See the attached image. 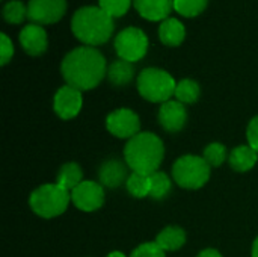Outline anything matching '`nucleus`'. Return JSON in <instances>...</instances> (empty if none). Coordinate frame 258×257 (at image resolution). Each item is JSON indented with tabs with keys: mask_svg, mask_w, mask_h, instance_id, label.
I'll use <instances>...</instances> for the list:
<instances>
[{
	"mask_svg": "<svg viewBox=\"0 0 258 257\" xmlns=\"http://www.w3.org/2000/svg\"><path fill=\"white\" fill-rule=\"evenodd\" d=\"M159 123L169 133L180 132L187 123L186 106L178 100H169L162 103L159 109Z\"/></svg>",
	"mask_w": 258,
	"mask_h": 257,
	"instance_id": "12",
	"label": "nucleus"
},
{
	"mask_svg": "<svg viewBox=\"0 0 258 257\" xmlns=\"http://www.w3.org/2000/svg\"><path fill=\"white\" fill-rule=\"evenodd\" d=\"M127 164H122L116 159H110V161H106L101 168H100V173H98V177H100V183L104 186V188H118L119 185L125 183L127 179H128V173H127Z\"/></svg>",
	"mask_w": 258,
	"mask_h": 257,
	"instance_id": "15",
	"label": "nucleus"
},
{
	"mask_svg": "<svg viewBox=\"0 0 258 257\" xmlns=\"http://www.w3.org/2000/svg\"><path fill=\"white\" fill-rule=\"evenodd\" d=\"M27 15V6H24L20 0H11L3 6V18L8 23L20 24Z\"/></svg>",
	"mask_w": 258,
	"mask_h": 257,
	"instance_id": "26",
	"label": "nucleus"
},
{
	"mask_svg": "<svg viewBox=\"0 0 258 257\" xmlns=\"http://www.w3.org/2000/svg\"><path fill=\"white\" fill-rule=\"evenodd\" d=\"M115 50L119 59L132 64L138 62L148 52V36L139 27H127L116 35Z\"/></svg>",
	"mask_w": 258,
	"mask_h": 257,
	"instance_id": "7",
	"label": "nucleus"
},
{
	"mask_svg": "<svg viewBox=\"0 0 258 257\" xmlns=\"http://www.w3.org/2000/svg\"><path fill=\"white\" fill-rule=\"evenodd\" d=\"M71 203V192L60 188L57 183H45L36 188L29 198L32 212L44 220H51L62 215Z\"/></svg>",
	"mask_w": 258,
	"mask_h": 257,
	"instance_id": "4",
	"label": "nucleus"
},
{
	"mask_svg": "<svg viewBox=\"0 0 258 257\" xmlns=\"http://www.w3.org/2000/svg\"><path fill=\"white\" fill-rule=\"evenodd\" d=\"M20 44L29 56H41L48 47L47 32L39 24L30 23L20 32Z\"/></svg>",
	"mask_w": 258,
	"mask_h": 257,
	"instance_id": "13",
	"label": "nucleus"
},
{
	"mask_svg": "<svg viewBox=\"0 0 258 257\" xmlns=\"http://www.w3.org/2000/svg\"><path fill=\"white\" fill-rule=\"evenodd\" d=\"M82 182H83V171L80 165L76 162H68L62 165L60 170L57 171L56 183L68 192L76 189Z\"/></svg>",
	"mask_w": 258,
	"mask_h": 257,
	"instance_id": "19",
	"label": "nucleus"
},
{
	"mask_svg": "<svg viewBox=\"0 0 258 257\" xmlns=\"http://www.w3.org/2000/svg\"><path fill=\"white\" fill-rule=\"evenodd\" d=\"M135 67L132 62L127 61H115L107 68V79L113 86H125L133 80Z\"/></svg>",
	"mask_w": 258,
	"mask_h": 257,
	"instance_id": "20",
	"label": "nucleus"
},
{
	"mask_svg": "<svg viewBox=\"0 0 258 257\" xmlns=\"http://www.w3.org/2000/svg\"><path fill=\"white\" fill-rule=\"evenodd\" d=\"M136 83L139 94L151 103L169 101L177 86V82L168 71L154 67L142 70Z\"/></svg>",
	"mask_w": 258,
	"mask_h": 257,
	"instance_id": "5",
	"label": "nucleus"
},
{
	"mask_svg": "<svg viewBox=\"0 0 258 257\" xmlns=\"http://www.w3.org/2000/svg\"><path fill=\"white\" fill-rule=\"evenodd\" d=\"M230 167L237 173H246L257 165L258 153L249 145H237L230 153Z\"/></svg>",
	"mask_w": 258,
	"mask_h": 257,
	"instance_id": "16",
	"label": "nucleus"
},
{
	"mask_svg": "<svg viewBox=\"0 0 258 257\" xmlns=\"http://www.w3.org/2000/svg\"><path fill=\"white\" fill-rule=\"evenodd\" d=\"M104 200V186L94 180H83L71 191V201L82 212H95L101 209Z\"/></svg>",
	"mask_w": 258,
	"mask_h": 257,
	"instance_id": "9",
	"label": "nucleus"
},
{
	"mask_svg": "<svg viewBox=\"0 0 258 257\" xmlns=\"http://www.w3.org/2000/svg\"><path fill=\"white\" fill-rule=\"evenodd\" d=\"M197 257H222V254L218 251V250H213V248H207V250H203Z\"/></svg>",
	"mask_w": 258,
	"mask_h": 257,
	"instance_id": "31",
	"label": "nucleus"
},
{
	"mask_svg": "<svg viewBox=\"0 0 258 257\" xmlns=\"http://www.w3.org/2000/svg\"><path fill=\"white\" fill-rule=\"evenodd\" d=\"M0 39H2V45H0V64L2 65H6L11 59H12V55H14V45H12V41L5 35L2 33L0 35Z\"/></svg>",
	"mask_w": 258,
	"mask_h": 257,
	"instance_id": "29",
	"label": "nucleus"
},
{
	"mask_svg": "<svg viewBox=\"0 0 258 257\" xmlns=\"http://www.w3.org/2000/svg\"><path fill=\"white\" fill-rule=\"evenodd\" d=\"M130 257H165V251L154 242H144L141 245H138Z\"/></svg>",
	"mask_w": 258,
	"mask_h": 257,
	"instance_id": "28",
	"label": "nucleus"
},
{
	"mask_svg": "<svg viewBox=\"0 0 258 257\" xmlns=\"http://www.w3.org/2000/svg\"><path fill=\"white\" fill-rule=\"evenodd\" d=\"M125 188H127L128 194L135 198L150 197V189H151L150 176L141 174V173H132L125 182Z\"/></svg>",
	"mask_w": 258,
	"mask_h": 257,
	"instance_id": "22",
	"label": "nucleus"
},
{
	"mask_svg": "<svg viewBox=\"0 0 258 257\" xmlns=\"http://www.w3.org/2000/svg\"><path fill=\"white\" fill-rule=\"evenodd\" d=\"M83 106V97H82V91L65 85L60 86L53 98V109L56 112V115L60 120H73L76 118Z\"/></svg>",
	"mask_w": 258,
	"mask_h": 257,
	"instance_id": "11",
	"label": "nucleus"
},
{
	"mask_svg": "<svg viewBox=\"0 0 258 257\" xmlns=\"http://www.w3.org/2000/svg\"><path fill=\"white\" fill-rule=\"evenodd\" d=\"M67 11V0H29L27 18L35 24H53Z\"/></svg>",
	"mask_w": 258,
	"mask_h": 257,
	"instance_id": "10",
	"label": "nucleus"
},
{
	"mask_svg": "<svg viewBox=\"0 0 258 257\" xmlns=\"http://www.w3.org/2000/svg\"><path fill=\"white\" fill-rule=\"evenodd\" d=\"M136 11L150 21H163L169 18L174 9V0H133Z\"/></svg>",
	"mask_w": 258,
	"mask_h": 257,
	"instance_id": "14",
	"label": "nucleus"
},
{
	"mask_svg": "<svg viewBox=\"0 0 258 257\" xmlns=\"http://www.w3.org/2000/svg\"><path fill=\"white\" fill-rule=\"evenodd\" d=\"M203 158L206 159V162L210 167H221L227 161L228 151H227V147L224 144H221V142H212V144H209L204 148Z\"/></svg>",
	"mask_w": 258,
	"mask_h": 257,
	"instance_id": "24",
	"label": "nucleus"
},
{
	"mask_svg": "<svg viewBox=\"0 0 258 257\" xmlns=\"http://www.w3.org/2000/svg\"><path fill=\"white\" fill-rule=\"evenodd\" d=\"M60 73L67 85L79 91H89L104 79L107 65L101 52L95 47L82 45L67 53L60 64Z\"/></svg>",
	"mask_w": 258,
	"mask_h": 257,
	"instance_id": "1",
	"label": "nucleus"
},
{
	"mask_svg": "<svg viewBox=\"0 0 258 257\" xmlns=\"http://www.w3.org/2000/svg\"><path fill=\"white\" fill-rule=\"evenodd\" d=\"M184 36H186V27L180 20L166 18L162 21L159 27V38L165 45L177 47L184 41Z\"/></svg>",
	"mask_w": 258,
	"mask_h": 257,
	"instance_id": "17",
	"label": "nucleus"
},
{
	"mask_svg": "<svg viewBox=\"0 0 258 257\" xmlns=\"http://www.w3.org/2000/svg\"><path fill=\"white\" fill-rule=\"evenodd\" d=\"M156 244L166 251H177L186 244V232L181 227L169 226L165 227L156 238Z\"/></svg>",
	"mask_w": 258,
	"mask_h": 257,
	"instance_id": "18",
	"label": "nucleus"
},
{
	"mask_svg": "<svg viewBox=\"0 0 258 257\" xmlns=\"http://www.w3.org/2000/svg\"><path fill=\"white\" fill-rule=\"evenodd\" d=\"M150 183H151L150 197L154 200H162L171 192V186H172L171 179L168 177V174H165L162 171H156L154 174H151Z\"/></svg>",
	"mask_w": 258,
	"mask_h": 257,
	"instance_id": "23",
	"label": "nucleus"
},
{
	"mask_svg": "<svg viewBox=\"0 0 258 257\" xmlns=\"http://www.w3.org/2000/svg\"><path fill=\"white\" fill-rule=\"evenodd\" d=\"M106 257H127L124 253H121V251H112V253H109Z\"/></svg>",
	"mask_w": 258,
	"mask_h": 257,
	"instance_id": "33",
	"label": "nucleus"
},
{
	"mask_svg": "<svg viewBox=\"0 0 258 257\" xmlns=\"http://www.w3.org/2000/svg\"><path fill=\"white\" fill-rule=\"evenodd\" d=\"M200 94H201V88L198 82H195L194 79H183L177 82L174 97L183 105H194L198 101Z\"/></svg>",
	"mask_w": 258,
	"mask_h": 257,
	"instance_id": "21",
	"label": "nucleus"
},
{
	"mask_svg": "<svg viewBox=\"0 0 258 257\" xmlns=\"http://www.w3.org/2000/svg\"><path fill=\"white\" fill-rule=\"evenodd\" d=\"M251 257H258V236L257 239L254 241V244H252V253H251Z\"/></svg>",
	"mask_w": 258,
	"mask_h": 257,
	"instance_id": "32",
	"label": "nucleus"
},
{
	"mask_svg": "<svg viewBox=\"0 0 258 257\" xmlns=\"http://www.w3.org/2000/svg\"><path fill=\"white\" fill-rule=\"evenodd\" d=\"M113 29V18L100 6H83L74 12L71 20V30L74 36L89 47L107 42Z\"/></svg>",
	"mask_w": 258,
	"mask_h": 257,
	"instance_id": "3",
	"label": "nucleus"
},
{
	"mask_svg": "<svg viewBox=\"0 0 258 257\" xmlns=\"http://www.w3.org/2000/svg\"><path fill=\"white\" fill-rule=\"evenodd\" d=\"M209 0H174V9L183 17H197L207 8Z\"/></svg>",
	"mask_w": 258,
	"mask_h": 257,
	"instance_id": "25",
	"label": "nucleus"
},
{
	"mask_svg": "<svg viewBox=\"0 0 258 257\" xmlns=\"http://www.w3.org/2000/svg\"><path fill=\"white\" fill-rule=\"evenodd\" d=\"M163 141L153 132H141L127 141L124 147V161L133 173L151 176L159 171L163 162Z\"/></svg>",
	"mask_w": 258,
	"mask_h": 257,
	"instance_id": "2",
	"label": "nucleus"
},
{
	"mask_svg": "<svg viewBox=\"0 0 258 257\" xmlns=\"http://www.w3.org/2000/svg\"><path fill=\"white\" fill-rule=\"evenodd\" d=\"M106 129L119 139H132L141 133V120L138 114L128 108L115 109L106 118Z\"/></svg>",
	"mask_w": 258,
	"mask_h": 257,
	"instance_id": "8",
	"label": "nucleus"
},
{
	"mask_svg": "<svg viewBox=\"0 0 258 257\" xmlns=\"http://www.w3.org/2000/svg\"><path fill=\"white\" fill-rule=\"evenodd\" d=\"M132 0H98V6L112 18L122 17L130 9Z\"/></svg>",
	"mask_w": 258,
	"mask_h": 257,
	"instance_id": "27",
	"label": "nucleus"
},
{
	"mask_svg": "<svg viewBox=\"0 0 258 257\" xmlns=\"http://www.w3.org/2000/svg\"><path fill=\"white\" fill-rule=\"evenodd\" d=\"M246 139H248V145L252 147L258 153V115L254 117L246 129Z\"/></svg>",
	"mask_w": 258,
	"mask_h": 257,
	"instance_id": "30",
	"label": "nucleus"
},
{
	"mask_svg": "<svg viewBox=\"0 0 258 257\" xmlns=\"http://www.w3.org/2000/svg\"><path fill=\"white\" fill-rule=\"evenodd\" d=\"M212 167L203 156L184 155L172 165L174 182L184 189H200L210 179Z\"/></svg>",
	"mask_w": 258,
	"mask_h": 257,
	"instance_id": "6",
	"label": "nucleus"
}]
</instances>
